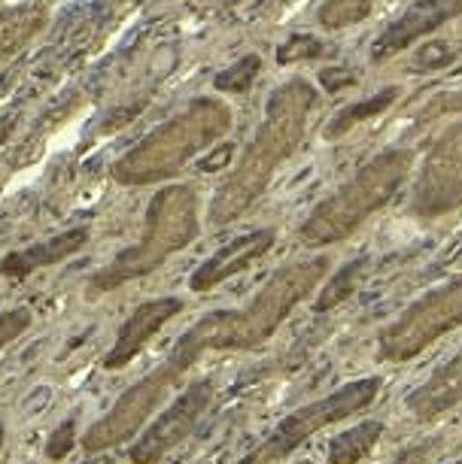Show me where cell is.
<instances>
[{
    "instance_id": "cell-1",
    "label": "cell",
    "mask_w": 462,
    "mask_h": 464,
    "mask_svg": "<svg viewBox=\"0 0 462 464\" xmlns=\"http://www.w3.org/2000/svg\"><path fill=\"white\" fill-rule=\"evenodd\" d=\"M329 270L326 258H308L295 265L280 267L261 285V292L241 310H211L182 334L168 358L146 373L141 382L125 389L110 413H103L89 431L83 434V450L94 455L103 450H116L128 443L134 434H141L150 416L159 410L171 392L182 385L192 367L207 353H247L274 337V331L290 319V313L304 297L322 283Z\"/></svg>"
},
{
    "instance_id": "cell-2",
    "label": "cell",
    "mask_w": 462,
    "mask_h": 464,
    "mask_svg": "<svg viewBox=\"0 0 462 464\" xmlns=\"http://www.w3.org/2000/svg\"><path fill=\"white\" fill-rule=\"evenodd\" d=\"M317 103V94L308 82L295 80L283 85L280 92L271 94L268 101V116L261 121L256 140L247 146L238 170L225 179V186L213 198V222L225 225L231 218L247 213V207L256 200L265 186L271 182L274 170L295 152L301 143L308 112Z\"/></svg>"
},
{
    "instance_id": "cell-3",
    "label": "cell",
    "mask_w": 462,
    "mask_h": 464,
    "mask_svg": "<svg viewBox=\"0 0 462 464\" xmlns=\"http://www.w3.org/2000/svg\"><path fill=\"white\" fill-rule=\"evenodd\" d=\"M198 231H202L198 191L192 186H164L146 207L141 240L116 252V258L107 267L94 270L89 285H85V295L94 297L103 292H116L119 285L152 274L173 252L186 249L198 237Z\"/></svg>"
},
{
    "instance_id": "cell-4",
    "label": "cell",
    "mask_w": 462,
    "mask_h": 464,
    "mask_svg": "<svg viewBox=\"0 0 462 464\" xmlns=\"http://www.w3.org/2000/svg\"><path fill=\"white\" fill-rule=\"evenodd\" d=\"M231 125V112L220 101L198 98L171 121L155 128L143 143L113 164V179L122 186H150V182L171 179L182 170L192 155L207 149L216 137H222Z\"/></svg>"
},
{
    "instance_id": "cell-5",
    "label": "cell",
    "mask_w": 462,
    "mask_h": 464,
    "mask_svg": "<svg viewBox=\"0 0 462 464\" xmlns=\"http://www.w3.org/2000/svg\"><path fill=\"white\" fill-rule=\"evenodd\" d=\"M408 168H411L408 152H383L380 159H374L359 177L313 209L308 222L301 225V243L304 246H329V243L350 237L374 209H380L396 195Z\"/></svg>"
},
{
    "instance_id": "cell-6",
    "label": "cell",
    "mask_w": 462,
    "mask_h": 464,
    "mask_svg": "<svg viewBox=\"0 0 462 464\" xmlns=\"http://www.w3.org/2000/svg\"><path fill=\"white\" fill-rule=\"evenodd\" d=\"M380 389H383L380 376H362V380H353V382L341 385V389H335L332 395L310 401V404H304L295 410V413L280 419L274 431L268 434L250 455L259 464L283 461L286 455H292L304 440H310V437L322 431V428L338 425V422H344V419L369 410L374 401H378Z\"/></svg>"
},
{
    "instance_id": "cell-7",
    "label": "cell",
    "mask_w": 462,
    "mask_h": 464,
    "mask_svg": "<svg viewBox=\"0 0 462 464\" xmlns=\"http://www.w3.org/2000/svg\"><path fill=\"white\" fill-rule=\"evenodd\" d=\"M462 325V276L450 279L420 301H414L398 319H392L378 337V358L389 364L411 362L441 340L447 331Z\"/></svg>"
},
{
    "instance_id": "cell-8",
    "label": "cell",
    "mask_w": 462,
    "mask_h": 464,
    "mask_svg": "<svg viewBox=\"0 0 462 464\" xmlns=\"http://www.w3.org/2000/svg\"><path fill=\"white\" fill-rule=\"evenodd\" d=\"M213 380H192L182 389L180 398H173L162 410L152 425H146L137 440L131 443L128 461L131 464H159L162 459L177 450V446L192 437V431L202 422V416L213 404Z\"/></svg>"
},
{
    "instance_id": "cell-9",
    "label": "cell",
    "mask_w": 462,
    "mask_h": 464,
    "mask_svg": "<svg viewBox=\"0 0 462 464\" xmlns=\"http://www.w3.org/2000/svg\"><path fill=\"white\" fill-rule=\"evenodd\" d=\"M462 200V125L441 140L432 152L420 186L414 195V209L420 216H438L459 207Z\"/></svg>"
},
{
    "instance_id": "cell-10",
    "label": "cell",
    "mask_w": 462,
    "mask_h": 464,
    "mask_svg": "<svg viewBox=\"0 0 462 464\" xmlns=\"http://www.w3.org/2000/svg\"><path fill=\"white\" fill-rule=\"evenodd\" d=\"M182 313L180 297H152L134 306V313L122 322L116 343L110 346V353L103 355V371H122L152 343L155 334L168 325L173 316Z\"/></svg>"
},
{
    "instance_id": "cell-11",
    "label": "cell",
    "mask_w": 462,
    "mask_h": 464,
    "mask_svg": "<svg viewBox=\"0 0 462 464\" xmlns=\"http://www.w3.org/2000/svg\"><path fill=\"white\" fill-rule=\"evenodd\" d=\"M274 240H277L274 227H259V231L241 234V237H234L231 243H225V246L216 249L213 256L189 276V288L198 295H204L220 283H225L229 276L243 274V270L252 267L259 258H265L268 252H271Z\"/></svg>"
},
{
    "instance_id": "cell-12",
    "label": "cell",
    "mask_w": 462,
    "mask_h": 464,
    "mask_svg": "<svg viewBox=\"0 0 462 464\" xmlns=\"http://www.w3.org/2000/svg\"><path fill=\"white\" fill-rule=\"evenodd\" d=\"M89 240H92V227L76 225L61 234H52L49 240L34 243V246L6 252V256L0 258V276L13 279V283H22V279H28L34 270L52 267V265H58V261H67L71 256H76L80 249L89 246Z\"/></svg>"
},
{
    "instance_id": "cell-13",
    "label": "cell",
    "mask_w": 462,
    "mask_h": 464,
    "mask_svg": "<svg viewBox=\"0 0 462 464\" xmlns=\"http://www.w3.org/2000/svg\"><path fill=\"white\" fill-rule=\"evenodd\" d=\"M462 404V353L453 355L447 364H441L429 380L408 395V410L420 422H435L453 407Z\"/></svg>"
},
{
    "instance_id": "cell-14",
    "label": "cell",
    "mask_w": 462,
    "mask_h": 464,
    "mask_svg": "<svg viewBox=\"0 0 462 464\" xmlns=\"http://www.w3.org/2000/svg\"><path fill=\"white\" fill-rule=\"evenodd\" d=\"M383 437V422H359L329 443V464H359Z\"/></svg>"
},
{
    "instance_id": "cell-15",
    "label": "cell",
    "mask_w": 462,
    "mask_h": 464,
    "mask_svg": "<svg viewBox=\"0 0 462 464\" xmlns=\"http://www.w3.org/2000/svg\"><path fill=\"white\" fill-rule=\"evenodd\" d=\"M365 270H369V258H356L350 265H344L326 285H322V292L317 295V301H313V313H329V310H335V306H341L347 297L359 288Z\"/></svg>"
},
{
    "instance_id": "cell-16",
    "label": "cell",
    "mask_w": 462,
    "mask_h": 464,
    "mask_svg": "<svg viewBox=\"0 0 462 464\" xmlns=\"http://www.w3.org/2000/svg\"><path fill=\"white\" fill-rule=\"evenodd\" d=\"M259 67H261V61L259 55H247L243 61H238V64H231L229 70H222L220 76H216V89L220 92H234V94H241V92H247L252 80L259 76Z\"/></svg>"
},
{
    "instance_id": "cell-17",
    "label": "cell",
    "mask_w": 462,
    "mask_h": 464,
    "mask_svg": "<svg viewBox=\"0 0 462 464\" xmlns=\"http://www.w3.org/2000/svg\"><path fill=\"white\" fill-rule=\"evenodd\" d=\"M31 322H34V313L28 306H13V310L0 313V353L10 343H15L25 331H31Z\"/></svg>"
},
{
    "instance_id": "cell-18",
    "label": "cell",
    "mask_w": 462,
    "mask_h": 464,
    "mask_svg": "<svg viewBox=\"0 0 462 464\" xmlns=\"http://www.w3.org/2000/svg\"><path fill=\"white\" fill-rule=\"evenodd\" d=\"M392 101V92H387V94H380V98H371V101H365V103H359V107H350V110H344L341 116H338L332 125H329V130L326 134H332V137H338V134H344L347 128L350 125H356V121H362V119H369V116H374V112H380L387 103Z\"/></svg>"
},
{
    "instance_id": "cell-19",
    "label": "cell",
    "mask_w": 462,
    "mask_h": 464,
    "mask_svg": "<svg viewBox=\"0 0 462 464\" xmlns=\"http://www.w3.org/2000/svg\"><path fill=\"white\" fill-rule=\"evenodd\" d=\"M76 440H80V431H76V419H64L55 431L49 434V440H46V459L49 461H64L67 455L74 452V446Z\"/></svg>"
},
{
    "instance_id": "cell-20",
    "label": "cell",
    "mask_w": 462,
    "mask_h": 464,
    "mask_svg": "<svg viewBox=\"0 0 462 464\" xmlns=\"http://www.w3.org/2000/svg\"><path fill=\"white\" fill-rule=\"evenodd\" d=\"M429 452H432V443H417L411 450L398 452L389 464H429Z\"/></svg>"
},
{
    "instance_id": "cell-21",
    "label": "cell",
    "mask_w": 462,
    "mask_h": 464,
    "mask_svg": "<svg viewBox=\"0 0 462 464\" xmlns=\"http://www.w3.org/2000/svg\"><path fill=\"white\" fill-rule=\"evenodd\" d=\"M4 440H6V428H4V419H0V450H4Z\"/></svg>"
},
{
    "instance_id": "cell-22",
    "label": "cell",
    "mask_w": 462,
    "mask_h": 464,
    "mask_svg": "<svg viewBox=\"0 0 462 464\" xmlns=\"http://www.w3.org/2000/svg\"><path fill=\"white\" fill-rule=\"evenodd\" d=\"M238 464H259V461H256V459H252V455L247 452V455H243V459H241Z\"/></svg>"
},
{
    "instance_id": "cell-23",
    "label": "cell",
    "mask_w": 462,
    "mask_h": 464,
    "mask_svg": "<svg viewBox=\"0 0 462 464\" xmlns=\"http://www.w3.org/2000/svg\"><path fill=\"white\" fill-rule=\"evenodd\" d=\"M295 464H310V461H295Z\"/></svg>"
},
{
    "instance_id": "cell-24",
    "label": "cell",
    "mask_w": 462,
    "mask_h": 464,
    "mask_svg": "<svg viewBox=\"0 0 462 464\" xmlns=\"http://www.w3.org/2000/svg\"><path fill=\"white\" fill-rule=\"evenodd\" d=\"M453 464H462V459H457V461H453Z\"/></svg>"
}]
</instances>
